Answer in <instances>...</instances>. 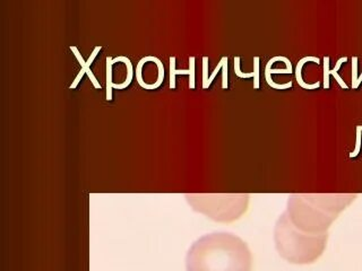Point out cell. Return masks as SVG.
<instances>
[{
	"label": "cell",
	"instance_id": "1",
	"mask_svg": "<svg viewBox=\"0 0 362 271\" xmlns=\"http://www.w3.org/2000/svg\"><path fill=\"white\" fill-rule=\"evenodd\" d=\"M187 271H252V255L247 243L228 231L198 239L188 250Z\"/></svg>",
	"mask_w": 362,
	"mask_h": 271
},
{
	"label": "cell",
	"instance_id": "2",
	"mask_svg": "<svg viewBox=\"0 0 362 271\" xmlns=\"http://www.w3.org/2000/svg\"><path fill=\"white\" fill-rule=\"evenodd\" d=\"M328 242V233L308 234L297 229L282 212L274 227V243L280 257L293 265H310L322 257Z\"/></svg>",
	"mask_w": 362,
	"mask_h": 271
},
{
	"label": "cell",
	"instance_id": "3",
	"mask_svg": "<svg viewBox=\"0 0 362 271\" xmlns=\"http://www.w3.org/2000/svg\"><path fill=\"white\" fill-rule=\"evenodd\" d=\"M286 212L291 223L308 234L328 233L339 217L320 193H292L288 195Z\"/></svg>",
	"mask_w": 362,
	"mask_h": 271
},
{
	"label": "cell",
	"instance_id": "4",
	"mask_svg": "<svg viewBox=\"0 0 362 271\" xmlns=\"http://www.w3.org/2000/svg\"><path fill=\"white\" fill-rule=\"evenodd\" d=\"M192 210L218 223H232L248 210L250 195L247 193H186Z\"/></svg>",
	"mask_w": 362,
	"mask_h": 271
},
{
	"label": "cell",
	"instance_id": "5",
	"mask_svg": "<svg viewBox=\"0 0 362 271\" xmlns=\"http://www.w3.org/2000/svg\"><path fill=\"white\" fill-rule=\"evenodd\" d=\"M101 45H98V47H95V48H94L93 52L90 54L88 61H85V60L83 59L82 54H81V52H79L78 49H77L75 45H71V50L73 51V54H75L76 59L78 60L79 65L82 66V71H79L78 75H77L76 78H75V80H74L73 84L69 86L71 90H74V88H77V85L79 84L81 79H82V77L84 76L85 73H86V75L88 76V78L90 79V82H92V84H93L94 88H100V90H101V84L98 82V79L95 78V76H94L93 73H92V71H90V65H92V62H93L94 59H95V56H98V54H99L100 51H101Z\"/></svg>",
	"mask_w": 362,
	"mask_h": 271
},
{
	"label": "cell",
	"instance_id": "6",
	"mask_svg": "<svg viewBox=\"0 0 362 271\" xmlns=\"http://www.w3.org/2000/svg\"><path fill=\"white\" fill-rule=\"evenodd\" d=\"M348 61V58L346 56H342L339 61L337 62V65L334 67V69L329 68V56H324V79H322V82H324V88L327 90L329 88V76H334V78L337 79V82L339 83V86L341 88H344V90H348V85L345 84L344 80H343L342 77L339 76V71L342 64Z\"/></svg>",
	"mask_w": 362,
	"mask_h": 271
},
{
	"label": "cell",
	"instance_id": "7",
	"mask_svg": "<svg viewBox=\"0 0 362 271\" xmlns=\"http://www.w3.org/2000/svg\"><path fill=\"white\" fill-rule=\"evenodd\" d=\"M315 62L317 65H320V58H317V56H303V59H300L298 61L297 67H296V71H294V73H296V79H297L298 84L303 88V90H316V88H320V82L314 83V84H307V83L303 80V68L305 66V64L307 62Z\"/></svg>",
	"mask_w": 362,
	"mask_h": 271
},
{
	"label": "cell",
	"instance_id": "8",
	"mask_svg": "<svg viewBox=\"0 0 362 271\" xmlns=\"http://www.w3.org/2000/svg\"><path fill=\"white\" fill-rule=\"evenodd\" d=\"M116 62H124L126 67H127V79L124 80L122 84H115L113 83L112 88H116V90H124V88L129 86L130 83L133 80L134 77V68L133 65H132V62L128 59L127 56H117V58H113V64H116Z\"/></svg>",
	"mask_w": 362,
	"mask_h": 271
},
{
	"label": "cell",
	"instance_id": "9",
	"mask_svg": "<svg viewBox=\"0 0 362 271\" xmlns=\"http://www.w3.org/2000/svg\"><path fill=\"white\" fill-rule=\"evenodd\" d=\"M147 61H153L156 62V66H158V80H156L154 84H148V86L146 88V90H156V88H160L161 86L162 83H163L164 80V66L163 64H162L161 60L158 59V58H156V56H146Z\"/></svg>",
	"mask_w": 362,
	"mask_h": 271
},
{
	"label": "cell",
	"instance_id": "10",
	"mask_svg": "<svg viewBox=\"0 0 362 271\" xmlns=\"http://www.w3.org/2000/svg\"><path fill=\"white\" fill-rule=\"evenodd\" d=\"M105 61H107V64H105V67H107V96H105V100H107V101H112L113 58H111V56H107Z\"/></svg>",
	"mask_w": 362,
	"mask_h": 271
},
{
	"label": "cell",
	"instance_id": "11",
	"mask_svg": "<svg viewBox=\"0 0 362 271\" xmlns=\"http://www.w3.org/2000/svg\"><path fill=\"white\" fill-rule=\"evenodd\" d=\"M170 85L169 88L171 90H175V76L177 75H188L189 76V69H182V71H179V69H175V56H170Z\"/></svg>",
	"mask_w": 362,
	"mask_h": 271
},
{
	"label": "cell",
	"instance_id": "12",
	"mask_svg": "<svg viewBox=\"0 0 362 271\" xmlns=\"http://www.w3.org/2000/svg\"><path fill=\"white\" fill-rule=\"evenodd\" d=\"M145 62H148L147 61L146 56H144V58H141V59L139 60V65L136 67V80L139 82V84L141 85V88L146 90L147 85L148 84L144 82V79H143V76H141V71H143Z\"/></svg>",
	"mask_w": 362,
	"mask_h": 271
},
{
	"label": "cell",
	"instance_id": "13",
	"mask_svg": "<svg viewBox=\"0 0 362 271\" xmlns=\"http://www.w3.org/2000/svg\"><path fill=\"white\" fill-rule=\"evenodd\" d=\"M361 137L362 126H358V127H356V147H354V152H351L350 154H349V157L354 158L359 155L360 150H361Z\"/></svg>",
	"mask_w": 362,
	"mask_h": 271
},
{
	"label": "cell",
	"instance_id": "14",
	"mask_svg": "<svg viewBox=\"0 0 362 271\" xmlns=\"http://www.w3.org/2000/svg\"><path fill=\"white\" fill-rule=\"evenodd\" d=\"M235 73L239 78H255L254 71L252 73H243L240 69V56H235Z\"/></svg>",
	"mask_w": 362,
	"mask_h": 271
},
{
	"label": "cell",
	"instance_id": "15",
	"mask_svg": "<svg viewBox=\"0 0 362 271\" xmlns=\"http://www.w3.org/2000/svg\"><path fill=\"white\" fill-rule=\"evenodd\" d=\"M195 56L189 58V88L195 90Z\"/></svg>",
	"mask_w": 362,
	"mask_h": 271
},
{
	"label": "cell",
	"instance_id": "16",
	"mask_svg": "<svg viewBox=\"0 0 362 271\" xmlns=\"http://www.w3.org/2000/svg\"><path fill=\"white\" fill-rule=\"evenodd\" d=\"M352 88H358V56H352Z\"/></svg>",
	"mask_w": 362,
	"mask_h": 271
},
{
	"label": "cell",
	"instance_id": "17",
	"mask_svg": "<svg viewBox=\"0 0 362 271\" xmlns=\"http://www.w3.org/2000/svg\"><path fill=\"white\" fill-rule=\"evenodd\" d=\"M209 56H203V88H209Z\"/></svg>",
	"mask_w": 362,
	"mask_h": 271
},
{
	"label": "cell",
	"instance_id": "18",
	"mask_svg": "<svg viewBox=\"0 0 362 271\" xmlns=\"http://www.w3.org/2000/svg\"><path fill=\"white\" fill-rule=\"evenodd\" d=\"M254 88H259V56H254Z\"/></svg>",
	"mask_w": 362,
	"mask_h": 271
},
{
	"label": "cell",
	"instance_id": "19",
	"mask_svg": "<svg viewBox=\"0 0 362 271\" xmlns=\"http://www.w3.org/2000/svg\"><path fill=\"white\" fill-rule=\"evenodd\" d=\"M224 64L222 68V88L226 90L228 88V56H223Z\"/></svg>",
	"mask_w": 362,
	"mask_h": 271
},
{
	"label": "cell",
	"instance_id": "20",
	"mask_svg": "<svg viewBox=\"0 0 362 271\" xmlns=\"http://www.w3.org/2000/svg\"><path fill=\"white\" fill-rule=\"evenodd\" d=\"M223 64H224V59H223V56H222V58H221L220 62H218V66H216V67H215L214 71H213L212 75H211V76H209V86H211V84H212L213 80H214L215 77H216V75H218V71H220L221 69H222V68H223Z\"/></svg>",
	"mask_w": 362,
	"mask_h": 271
},
{
	"label": "cell",
	"instance_id": "21",
	"mask_svg": "<svg viewBox=\"0 0 362 271\" xmlns=\"http://www.w3.org/2000/svg\"><path fill=\"white\" fill-rule=\"evenodd\" d=\"M362 83V73L360 75L359 77H358V88H359L360 84Z\"/></svg>",
	"mask_w": 362,
	"mask_h": 271
}]
</instances>
